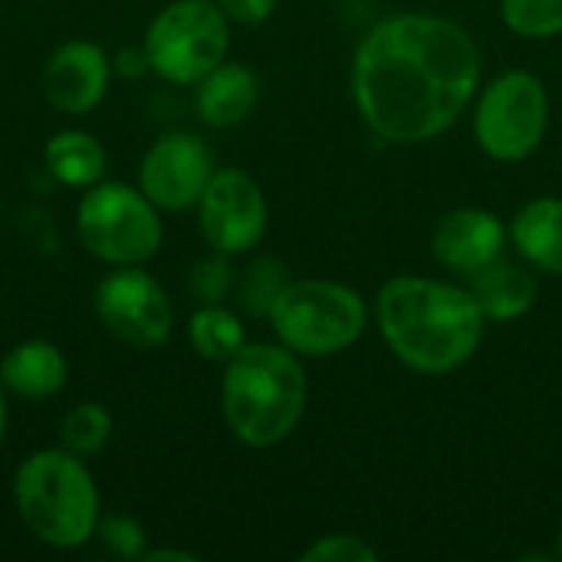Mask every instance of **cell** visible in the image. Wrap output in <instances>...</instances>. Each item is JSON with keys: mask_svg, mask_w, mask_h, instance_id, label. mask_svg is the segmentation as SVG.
I'll return each mask as SVG.
<instances>
[{"mask_svg": "<svg viewBox=\"0 0 562 562\" xmlns=\"http://www.w3.org/2000/svg\"><path fill=\"white\" fill-rule=\"evenodd\" d=\"M481 46L454 20L395 13L379 20L352 59V99L362 122L392 145L445 135L481 89Z\"/></svg>", "mask_w": 562, "mask_h": 562, "instance_id": "1", "label": "cell"}, {"mask_svg": "<svg viewBox=\"0 0 562 562\" xmlns=\"http://www.w3.org/2000/svg\"><path fill=\"white\" fill-rule=\"evenodd\" d=\"M375 319L395 359L422 375L461 369L484 339V313L471 290L428 277H392L379 290Z\"/></svg>", "mask_w": 562, "mask_h": 562, "instance_id": "2", "label": "cell"}, {"mask_svg": "<svg viewBox=\"0 0 562 562\" xmlns=\"http://www.w3.org/2000/svg\"><path fill=\"white\" fill-rule=\"evenodd\" d=\"M306 369L283 342H244L221 382L224 422L237 441L273 448L286 441L306 412Z\"/></svg>", "mask_w": 562, "mask_h": 562, "instance_id": "3", "label": "cell"}, {"mask_svg": "<svg viewBox=\"0 0 562 562\" xmlns=\"http://www.w3.org/2000/svg\"><path fill=\"white\" fill-rule=\"evenodd\" d=\"M13 504L26 530L56 550H76L95 537L102 520L99 491L82 458L63 451L30 454L13 477Z\"/></svg>", "mask_w": 562, "mask_h": 562, "instance_id": "4", "label": "cell"}, {"mask_svg": "<svg viewBox=\"0 0 562 562\" xmlns=\"http://www.w3.org/2000/svg\"><path fill=\"white\" fill-rule=\"evenodd\" d=\"M277 339L300 359L339 356L369 326L366 300L336 280H290L270 310Z\"/></svg>", "mask_w": 562, "mask_h": 562, "instance_id": "5", "label": "cell"}, {"mask_svg": "<svg viewBox=\"0 0 562 562\" xmlns=\"http://www.w3.org/2000/svg\"><path fill=\"white\" fill-rule=\"evenodd\" d=\"M82 247L112 267H142L161 247L158 207L122 181H95L76 214Z\"/></svg>", "mask_w": 562, "mask_h": 562, "instance_id": "6", "label": "cell"}, {"mask_svg": "<svg viewBox=\"0 0 562 562\" xmlns=\"http://www.w3.org/2000/svg\"><path fill=\"white\" fill-rule=\"evenodd\" d=\"M231 20L214 0H175L145 33L148 69L178 86H194L227 59Z\"/></svg>", "mask_w": 562, "mask_h": 562, "instance_id": "7", "label": "cell"}, {"mask_svg": "<svg viewBox=\"0 0 562 562\" xmlns=\"http://www.w3.org/2000/svg\"><path fill=\"white\" fill-rule=\"evenodd\" d=\"M550 125V95L540 76L510 69L497 76L474 105V138L494 161L530 158Z\"/></svg>", "mask_w": 562, "mask_h": 562, "instance_id": "8", "label": "cell"}, {"mask_svg": "<svg viewBox=\"0 0 562 562\" xmlns=\"http://www.w3.org/2000/svg\"><path fill=\"white\" fill-rule=\"evenodd\" d=\"M95 313L115 339L135 349L161 346L175 326V310L168 293L142 267L112 270L95 286Z\"/></svg>", "mask_w": 562, "mask_h": 562, "instance_id": "9", "label": "cell"}, {"mask_svg": "<svg viewBox=\"0 0 562 562\" xmlns=\"http://www.w3.org/2000/svg\"><path fill=\"white\" fill-rule=\"evenodd\" d=\"M198 224L217 254H247L267 234V198L250 175L221 168L198 198Z\"/></svg>", "mask_w": 562, "mask_h": 562, "instance_id": "10", "label": "cell"}, {"mask_svg": "<svg viewBox=\"0 0 562 562\" xmlns=\"http://www.w3.org/2000/svg\"><path fill=\"white\" fill-rule=\"evenodd\" d=\"M214 171V151L198 135L171 132L145 151L138 188L158 211H184L198 204Z\"/></svg>", "mask_w": 562, "mask_h": 562, "instance_id": "11", "label": "cell"}, {"mask_svg": "<svg viewBox=\"0 0 562 562\" xmlns=\"http://www.w3.org/2000/svg\"><path fill=\"white\" fill-rule=\"evenodd\" d=\"M109 56L89 40L63 43L43 69V95L53 109L79 115L99 105L109 89Z\"/></svg>", "mask_w": 562, "mask_h": 562, "instance_id": "12", "label": "cell"}, {"mask_svg": "<svg viewBox=\"0 0 562 562\" xmlns=\"http://www.w3.org/2000/svg\"><path fill=\"white\" fill-rule=\"evenodd\" d=\"M507 227L494 211L484 207H458L448 211L435 234H431V254L435 260L451 273H477L487 263H494L504 254Z\"/></svg>", "mask_w": 562, "mask_h": 562, "instance_id": "13", "label": "cell"}, {"mask_svg": "<svg viewBox=\"0 0 562 562\" xmlns=\"http://www.w3.org/2000/svg\"><path fill=\"white\" fill-rule=\"evenodd\" d=\"M260 99V79L240 63H221L194 82V109L211 128L240 125Z\"/></svg>", "mask_w": 562, "mask_h": 562, "instance_id": "14", "label": "cell"}, {"mask_svg": "<svg viewBox=\"0 0 562 562\" xmlns=\"http://www.w3.org/2000/svg\"><path fill=\"white\" fill-rule=\"evenodd\" d=\"M468 280H471L468 290H471L474 303L481 306L484 319H497V323L520 319L524 313L533 310V303L540 296V283H537L533 270L524 263L504 260V257H497L484 270L471 273Z\"/></svg>", "mask_w": 562, "mask_h": 562, "instance_id": "15", "label": "cell"}, {"mask_svg": "<svg viewBox=\"0 0 562 562\" xmlns=\"http://www.w3.org/2000/svg\"><path fill=\"white\" fill-rule=\"evenodd\" d=\"M517 254L540 273L562 277V198H533L510 221Z\"/></svg>", "mask_w": 562, "mask_h": 562, "instance_id": "16", "label": "cell"}, {"mask_svg": "<svg viewBox=\"0 0 562 562\" xmlns=\"http://www.w3.org/2000/svg\"><path fill=\"white\" fill-rule=\"evenodd\" d=\"M0 385L30 402L49 398L66 385V359L53 342H20L0 362Z\"/></svg>", "mask_w": 562, "mask_h": 562, "instance_id": "17", "label": "cell"}, {"mask_svg": "<svg viewBox=\"0 0 562 562\" xmlns=\"http://www.w3.org/2000/svg\"><path fill=\"white\" fill-rule=\"evenodd\" d=\"M43 158L49 175L66 188H92L105 175V148L99 145L95 135L79 128L56 132L46 142Z\"/></svg>", "mask_w": 562, "mask_h": 562, "instance_id": "18", "label": "cell"}, {"mask_svg": "<svg viewBox=\"0 0 562 562\" xmlns=\"http://www.w3.org/2000/svg\"><path fill=\"white\" fill-rule=\"evenodd\" d=\"M188 339L194 352L207 362H231L244 349V326L240 316L221 303H201V310L188 323Z\"/></svg>", "mask_w": 562, "mask_h": 562, "instance_id": "19", "label": "cell"}, {"mask_svg": "<svg viewBox=\"0 0 562 562\" xmlns=\"http://www.w3.org/2000/svg\"><path fill=\"white\" fill-rule=\"evenodd\" d=\"M286 283H290L286 267L277 257H257L244 270V277L237 280L240 310L250 313V316H270V310L280 300V293L286 290Z\"/></svg>", "mask_w": 562, "mask_h": 562, "instance_id": "20", "label": "cell"}, {"mask_svg": "<svg viewBox=\"0 0 562 562\" xmlns=\"http://www.w3.org/2000/svg\"><path fill=\"white\" fill-rule=\"evenodd\" d=\"M112 435V418L102 405L82 402L76 408L66 412L63 425H59V441L69 454L76 458H92L105 448Z\"/></svg>", "mask_w": 562, "mask_h": 562, "instance_id": "21", "label": "cell"}, {"mask_svg": "<svg viewBox=\"0 0 562 562\" xmlns=\"http://www.w3.org/2000/svg\"><path fill=\"white\" fill-rule=\"evenodd\" d=\"M504 23L527 40L562 33V0H501Z\"/></svg>", "mask_w": 562, "mask_h": 562, "instance_id": "22", "label": "cell"}, {"mask_svg": "<svg viewBox=\"0 0 562 562\" xmlns=\"http://www.w3.org/2000/svg\"><path fill=\"white\" fill-rule=\"evenodd\" d=\"M188 286H191V293H194L198 303H221V300L237 286L234 267H231L227 254H217V250H214V257L198 260V263L191 267Z\"/></svg>", "mask_w": 562, "mask_h": 562, "instance_id": "23", "label": "cell"}, {"mask_svg": "<svg viewBox=\"0 0 562 562\" xmlns=\"http://www.w3.org/2000/svg\"><path fill=\"white\" fill-rule=\"evenodd\" d=\"M303 562H375L379 550L372 543H366L356 533H326L319 540H313L303 553Z\"/></svg>", "mask_w": 562, "mask_h": 562, "instance_id": "24", "label": "cell"}, {"mask_svg": "<svg viewBox=\"0 0 562 562\" xmlns=\"http://www.w3.org/2000/svg\"><path fill=\"white\" fill-rule=\"evenodd\" d=\"M99 540L109 547V553H115L119 560H145V530L138 527V520L125 517V514H112L102 517L95 527Z\"/></svg>", "mask_w": 562, "mask_h": 562, "instance_id": "25", "label": "cell"}, {"mask_svg": "<svg viewBox=\"0 0 562 562\" xmlns=\"http://www.w3.org/2000/svg\"><path fill=\"white\" fill-rule=\"evenodd\" d=\"M214 3L234 23H263L277 7V0H214Z\"/></svg>", "mask_w": 562, "mask_h": 562, "instance_id": "26", "label": "cell"}, {"mask_svg": "<svg viewBox=\"0 0 562 562\" xmlns=\"http://www.w3.org/2000/svg\"><path fill=\"white\" fill-rule=\"evenodd\" d=\"M165 560L198 562V557H194V553H184V550H148V553H145V562H165Z\"/></svg>", "mask_w": 562, "mask_h": 562, "instance_id": "27", "label": "cell"}, {"mask_svg": "<svg viewBox=\"0 0 562 562\" xmlns=\"http://www.w3.org/2000/svg\"><path fill=\"white\" fill-rule=\"evenodd\" d=\"M3 428H7V405H3V385H0V441H3Z\"/></svg>", "mask_w": 562, "mask_h": 562, "instance_id": "28", "label": "cell"}, {"mask_svg": "<svg viewBox=\"0 0 562 562\" xmlns=\"http://www.w3.org/2000/svg\"><path fill=\"white\" fill-rule=\"evenodd\" d=\"M557 557L562 560V530H560V543H557Z\"/></svg>", "mask_w": 562, "mask_h": 562, "instance_id": "29", "label": "cell"}]
</instances>
